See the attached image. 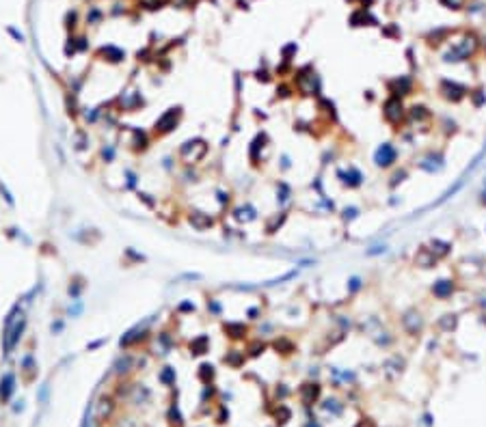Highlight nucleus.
Returning <instances> with one entry per match:
<instances>
[{"mask_svg": "<svg viewBox=\"0 0 486 427\" xmlns=\"http://www.w3.org/2000/svg\"><path fill=\"white\" fill-rule=\"evenodd\" d=\"M357 216H359V209L357 207H346V209H344V220H348V223H350V220H354Z\"/></svg>", "mask_w": 486, "mask_h": 427, "instance_id": "nucleus-28", "label": "nucleus"}, {"mask_svg": "<svg viewBox=\"0 0 486 427\" xmlns=\"http://www.w3.org/2000/svg\"><path fill=\"white\" fill-rule=\"evenodd\" d=\"M264 347H266V345H264V343H255V345H253V347H251V350H253V352H251V354H253V356H259V352H264Z\"/></svg>", "mask_w": 486, "mask_h": 427, "instance_id": "nucleus-41", "label": "nucleus"}, {"mask_svg": "<svg viewBox=\"0 0 486 427\" xmlns=\"http://www.w3.org/2000/svg\"><path fill=\"white\" fill-rule=\"evenodd\" d=\"M160 380H162L165 384H173V382H175V369L165 367V369H162V373H160Z\"/></svg>", "mask_w": 486, "mask_h": 427, "instance_id": "nucleus-25", "label": "nucleus"}, {"mask_svg": "<svg viewBox=\"0 0 486 427\" xmlns=\"http://www.w3.org/2000/svg\"><path fill=\"white\" fill-rule=\"evenodd\" d=\"M359 289H361V278H359V276H352V278L348 281V292L354 294V292H359Z\"/></svg>", "mask_w": 486, "mask_h": 427, "instance_id": "nucleus-27", "label": "nucleus"}, {"mask_svg": "<svg viewBox=\"0 0 486 427\" xmlns=\"http://www.w3.org/2000/svg\"><path fill=\"white\" fill-rule=\"evenodd\" d=\"M102 158H104L106 162H112V158H115V149H112V147H104V149H102Z\"/></svg>", "mask_w": 486, "mask_h": 427, "instance_id": "nucleus-31", "label": "nucleus"}, {"mask_svg": "<svg viewBox=\"0 0 486 427\" xmlns=\"http://www.w3.org/2000/svg\"><path fill=\"white\" fill-rule=\"evenodd\" d=\"M281 162H283V168H290V158H287V156L281 158Z\"/></svg>", "mask_w": 486, "mask_h": 427, "instance_id": "nucleus-45", "label": "nucleus"}, {"mask_svg": "<svg viewBox=\"0 0 486 427\" xmlns=\"http://www.w3.org/2000/svg\"><path fill=\"white\" fill-rule=\"evenodd\" d=\"M439 93L443 99L448 101H454V104H458V101H462L469 95V89L465 87V84L460 82H454V80H441L439 84Z\"/></svg>", "mask_w": 486, "mask_h": 427, "instance_id": "nucleus-4", "label": "nucleus"}, {"mask_svg": "<svg viewBox=\"0 0 486 427\" xmlns=\"http://www.w3.org/2000/svg\"><path fill=\"white\" fill-rule=\"evenodd\" d=\"M177 309L182 311V313H193V311H195V304H193V302H182V304L177 306Z\"/></svg>", "mask_w": 486, "mask_h": 427, "instance_id": "nucleus-36", "label": "nucleus"}, {"mask_svg": "<svg viewBox=\"0 0 486 427\" xmlns=\"http://www.w3.org/2000/svg\"><path fill=\"white\" fill-rule=\"evenodd\" d=\"M478 50V39L473 35H465L462 39L451 43V48L443 54L445 63H458V61H467L469 56H473Z\"/></svg>", "mask_w": 486, "mask_h": 427, "instance_id": "nucleus-1", "label": "nucleus"}, {"mask_svg": "<svg viewBox=\"0 0 486 427\" xmlns=\"http://www.w3.org/2000/svg\"><path fill=\"white\" fill-rule=\"evenodd\" d=\"M266 134H257L255 136V140L251 142V149H248V156H251V162L253 164H257V160H259V149H264L266 147Z\"/></svg>", "mask_w": 486, "mask_h": 427, "instance_id": "nucleus-17", "label": "nucleus"}, {"mask_svg": "<svg viewBox=\"0 0 486 427\" xmlns=\"http://www.w3.org/2000/svg\"><path fill=\"white\" fill-rule=\"evenodd\" d=\"M212 369H214L212 365H201V378H208V375L212 378V373H214Z\"/></svg>", "mask_w": 486, "mask_h": 427, "instance_id": "nucleus-38", "label": "nucleus"}, {"mask_svg": "<svg viewBox=\"0 0 486 427\" xmlns=\"http://www.w3.org/2000/svg\"><path fill=\"white\" fill-rule=\"evenodd\" d=\"M382 117H385L387 123L391 125H400L406 121V108H404V101L400 98H393V95H389V98L385 99V104H382Z\"/></svg>", "mask_w": 486, "mask_h": 427, "instance_id": "nucleus-2", "label": "nucleus"}, {"mask_svg": "<svg viewBox=\"0 0 486 427\" xmlns=\"http://www.w3.org/2000/svg\"><path fill=\"white\" fill-rule=\"evenodd\" d=\"M290 195H292L290 186H287L285 181H279V186H277V201H279V205L290 201Z\"/></svg>", "mask_w": 486, "mask_h": 427, "instance_id": "nucleus-22", "label": "nucleus"}, {"mask_svg": "<svg viewBox=\"0 0 486 427\" xmlns=\"http://www.w3.org/2000/svg\"><path fill=\"white\" fill-rule=\"evenodd\" d=\"M441 166H443V158L434 156V153H430V156L423 158V160L419 162V168L428 170V173H437V170H441Z\"/></svg>", "mask_w": 486, "mask_h": 427, "instance_id": "nucleus-15", "label": "nucleus"}, {"mask_svg": "<svg viewBox=\"0 0 486 427\" xmlns=\"http://www.w3.org/2000/svg\"><path fill=\"white\" fill-rule=\"evenodd\" d=\"M208 311H212L214 315H218V313H220V304L216 302V300H208Z\"/></svg>", "mask_w": 486, "mask_h": 427, "instance_id": "nucleus-35", "label": "nucleus"}, {"mask_svg": "<svg viewBox=\"0 0 486 427\" xmlns=\"http://www.w3.org/2000/svg\"><path fill=\"white\" fill-rule=\"evenodd\" d=\"M179 278H182V281H201L203 276L199 274V272H186V274H182Z\"/></svg>", "mask_w": 486, "mask_h": 427, "instance_id": "nucleus-33", "label": "nucleus"}, {"mask_svg": "<svg viewBox=\"0 0 486 427\" xmlns=\"http://www.w3.org/2000/svg\"><path fill=\"white\" fill-rule=\"evenodd\" d=\"M337 175H340L342 184L348 186V188H359L363 184V175H361V170L354 168V166H348V170H340Z\"/></svg>", "mask_w": 486, "mask_h": 427, "instance_id": "nucleus-11", "label": "nucleus"}, {"mask_svg": "<svg viewBox=\"0 0 486 427\" xmlns=\"http://www.w3.org/2000/svg\"><path fill=\"white\" fill-rule=\"evenodd\" d=\"M188 223L195 227L197 231H206V229H210V227L214 225V218L210 214H203V212H193L188 216Z\"/></svg>", "mask_w": 486, "mask_h": 427, "instance_id": "nucleus-12", "label": "nucleus"}, {"mask_svg": "<svg viewBox=\"0 0 486 427\" xmlns=\"http://www.w3.org/2000/svg\"><path fill=\"white\" fill-rule=\"evenodd\" d=\"M400 324H402L404 332L411 334V337H419L423 328H426V320H423V315L417 309H406L402 317H400Z\"/></svg>", "mask_w": 486, "mask_h": 427, "instance_id": "nucleus-3", "label": "nucleus"}, {"mask_svg": "<svg viewBox=\"0 0 486 427\" xmlns=\"http://www.w3.org/2000/svg\"><path fill=\"white\" fill-rule=\"evenodd\" d=\"M395 162H398V149L391 142H382L374 151V164L378 168H391Z\"/></svg>", "mask_w": 486, "mask_h": 427, "instance_id": "nucleus-6", "label": "nucleus"}, {"mask_svg": "<svg viewBox=\"0 0 486 427\" xmlns=\"http://www.w3.org/2000/svg\"><path fill=\"white\" fill-rule=\"evenodd\" d=\"M275 347H277V350H283L281 354H292V350H294V345H292L290 339H279V341H275Z\"/></svg>", "mask_w": 486, "mask_h": 427, "instance_id": "nucleus-24", "label": "nucleus"}, {"mask_svg": "<svg viewBox=\"0 0 486 427\" xmlns=\"http://www.w3.org/2000/svg\"><path fill=\"white\" fill-rule=\"evenodd\" d=\"M469 98H473V104H476V106H482L484 104V95H482V91H473V93H471V91H469Z\"/></svg>", "mask_w": 486, "mask_h": 427, "instance_id": "nucleus-29", "label": "nucleus"}, {"mask_svg": "<svg viewBox=\"0 0 486 427\" xmlns=\"http://www.w3.org/2000/svg\"><path fill=\"white\" fill-rule=\"evenodd\" d=\"M428 248L434 253V257L437 259H445L448 255L451 253V244L445 242V240H439V237H434V240H430V244H428Z\"/></svg>", "mask_w": 486, "mask_h": 427, "instance_id": "nucleus-14", "label": "nucleus"}, {"mask_svg": "<svg viewBox=\"0 0 486 427\" xmlns=\"http://www.w3.org/2000/svg\"><path fill=\"white\" fill-rule=\"evenodd\" d=\"M179 115H182V108H169V110L162 115L160 119L156 121V132L158 134H169L175 130V125H177V119Z\"/></svg>", "mask_w": 486, "mask_h": 427, "instance_id": "nucleus-7", "label": "nucleus"}, {"mask_svg": "<svg viewBox=\"0 0 486 427\" xmlns=\"http://www.w3.org/2000/svg\"><path fill=\"white\" fill-rule=\"evenodd\" d=\"M296 87L298 91H301L303 95H318L320 93V82H318V76L309 69V67H305V69L298 71L296 76Z\"/></svg>", "mask_w": 486, "mask_h": 427, "instance_id": "nucleus-5", "label": "nucleus"}, {"mask_svg": "<svg viewBox=\"0 0 486 427\" xmlns=\"http://www.w3.org/2000/svg\"><path fill=\"white\" fill-rule=\"evenodd\" d=\"M389 93L393 95V98H406V95L413 93V80H411L409 76H400L395 78V80L389 82Z\"/></svg>", "mask_w": 486, "mask_h": 427, "instance_id": "nucleus-9", "label": "nucleus"}, {"mask_svg": "<svg viewBox=\"0 0 486 427\" xmlns=\"http://www.w3.org/2000/svg\"><path fill=\"white\" fill-rule=\"evenodd\" d=\"M225 362H231V365H236V367H238L240 362H242V354H240L238 350H231L229 354L225 356Z\"/></svg>", "mask_w": 486, "mask_h": 427, "instance_id": "nucleus-26", "label": "nucleus"}, {"mask_svg": "<svg viewBox=\"0 0 486 427\" xmlns=\"http://www.w3.org/2000/svg\"><path fill=\"white\" fill-rule=\"evenodd\" d=\"M208 345H210V339H208L206 334H199L197 339L190 341V354H195V356L206 354V352H208Z\"/></svg>", "mask_w": 486, "mask_h": 427, "instance_id": "nucleus-18", "label": "nucleus"}, {"mask_svg": "<svg viewBox=\"0 0 486 427\" xmlns=\"http://www.w3.org/2000/svg\"><path fill=\"white\" fill-rule=\"evenodd\" d=\"M385 250H387L385 244H382V246H381V244H378V246H374L372 250H367V257H374V255H381V253H385Z\"/></svg>", "mask_w": 486, "mask_h": 427, "instance_id": "nucleus-34", "label": "nucleus"}, {"mask_svg": "<svg viewBox=\"0 0 486 427\" xmlns=\"http://www.w3.org/2000/svg\"><path fill=\"white\" fill-rule=\"evenodd\" d=\"M441 2H443L448 9H460L465 0H441Z\"/></svg>", "mask_w": 486, "mask_h": 427, "instance_id": "nucleus-32", "label": "nucleus"}, {"mask_svg": "<svg viewBox=\"0 0 486 427\" xmlns=\"http://www.w3.org/2000/svg\"><path fill=\"white\" fill-rule=\"evenodd\" d=\"M223 330L229 334L231 339H244V337H246V326H244V324H240V322H229V324H225Z\"/></svg>", "mask_w": 486, "mask_h": 427, "instance_id": "nucleus-16", "label": "nucleus"}, {"mask_svg": "<svg viewBox=\"0 0 486 427\" xmlns=\"http://www.w3.org/2000/svg\"><path fill=\"white\" fill-rule=\"evenodd\" d=\"M404 177H406V170H400V173H395V177H393V181H391V186H395L398 181H404Z\"/></svg>", "mask_w": 486, "mask_h": 427, "instance_id": "nucleus-40", "label": "nucleus"}, {"mask_svg": "<svg viewBox=\"0 0 486 427\" xmlns=\"http://www.w3.org/2000/svg\"><path fill=\"white\" fill-rule=\"evenodd\" d=\"M24 328H26V320H24V317H22V320H20L18 324H15L13 328H11V332H13V334H11V337L7 339V352H9V350H11V347H13L15 343H18V341H20L22 332H24Z\"/></svg>", "mask_w": 486, "mask_h": 427, "instance_id": "nucleus-19", "label": "nucleus"}, {"mask_svg": "<svg viewBox=\"0 0 486 427\" xmlns=\"http://www.w3.org/2000/svg\"><path fill=\"white\" fill-rule=\"evenodd\" d=\"M50 330H52V334H59L61 330H63V322H52V326H50Z\"/></svg>", "mask_w": 486, "mask_h": 427, "instance_id": "nucleus-39", "label": "nucleus"}, {"mask_svg": "<svg viewBox=\"0 0 486 427\" xmlns=\"http://www.w3.org/2000/svg\"><path fill=\"white\" fill-rule=\"evenodd\" d=\"M456 324H458V315H456V313H448V315H443L437 322V326L443 330V332H451V330L456 328Z\"/></svg>", "mask_w": 486, "mask_h": 427, "instance_id": "nucleus-20", "label": "nucleus"}, {"mask_svg": "<svg viewBox=\"0 0 486 427\" xmlns=\"http://www.w3.org/2000/svg\"><path fill=\"white\" fill-rule=\"evenodd\" d=\"M406 119H409L411 123H426L428 119H430V110L421 104H415L406 110Z\"/></svg>", "mask_w": 486, "mask_h": 427, "instance_id": "nucleus-13", "label": "nucleus"}, {"mask_svg": "<svg viewBox=\"0 0 486 427\" xmlns=\"http://www.w3.org/2000/svg\"><path fill=\"white\" fill-rule=\"evenodd\" d=\"M104 54H108V61H112V63H119L121 59H123V52L121 50H117V48H112V45H108V48H104L102 50Z\"/></svg>", "mask_w": 486, "mask_h": 427, "instance_id": "nucleus-23", "label": "nucleus"}, {"mask_svg": "<svg viewBox=\"0 0 486 427\" xmlns=\"http://www.w3.org/2000/svg\"><path fill=\"white\" fill-rule=\"evenodd\" d=\"M257 315H259L257 309H251V311H248V317H251V320H257Z\"/></svg>", "mask_w": 486, "mask_h": 427, "instance_id": "nucleus-44", "label": "nucleus"}, {"mask_svg": "<svg viewBox=\"0 0 486 427\" xmlns=\"http://www.w3.org/2000/svg\"><path fill=\"white\" fill-rule=\"evenodd\" d=\"M292 95V89L285 87V84H281V87H277V98H290Z\"/></svg>", "mask_w": 486, "mask_h": 427, "instance_id": "nucleus-30", "label": "nucleus"}, {"mask_svg": "<svg viewBox=\"0 0 486 427\" xmlns=\"http://www.w3.org/2000/svg\"><path fill=\"white\" fill-rule=\"evenodd\" d=\"M80 311H82V304L76 300V304L69 306V315H71V317H76V315H80Z\"/></svg>", "mask_w": 486, "mask_h": 427, "instance_id": "nucleus-37", "label": "nucleus"}, {"mask_svg": "<svg viewBox=\"0 0 486 427\" xmlns=\"http://www.w3.org/2000/svg\"><path fill=\"white\" fill-rule=\"evenodd\" d=\"M126 253H128V255H130V257H132V259H137V261H145V257H143V255H137V253H134L132 248H128Z\"/></svg>", "mask_w": 486, "mask_h": 427, "instance_id": "nucleus-42", "label": "nucleus"}, {"mask_svg": "<svg viewBox=\"0 0 486 427\" xmlns=\"http://www.w3.org/2000/svg\"><path fill=\"white\" fill-rule=\"evenodd\" d=\"M415 265L417 267H423V270H428V267H434L437 265V257H434V253L428 246H421V248H417V253H415Z\"/></svg>", "mask_w": 486, "mask_h": 427, "instance_id": "nucleus-10", "label": "nucleus"}, {"mask_svg": "<svg viewBox=\"0 0 486 427\" xmlns=\"http://www.w3.org/2000/svg\"><path fill=\"white\" fill-rule=\"evenodd\" d=\"M234 218L238 220V223H248V220H255V209H253L251 205L238 207V209L234 212Z\"/></svg>", "mask_w": 486, "mask_h": 427, "instance_id": "nucleus-21", "label": "nucleus"}, {"mask_svg": "<svg viewBox=\"0 0 486 427\" xmlns=\"http://www.w3.org/2000/svg\"><path fill=\"white\" fill-rule=\"evenodd\" d=\"M102 343H106V339H100V341H95V343H91L89 345V350H95V347H100Z\"/></svg>", "mask_w": 486, "mask_h": 427, "instance_id": "nucleus-43", "label": "nucleus"}, {"mask_svg": "<svg viewBox=\"0 0 486 427\" xmlns=\"http://www.w3.org/2000/svg\"><path fill=\"white\" fill-rule=\"evenodd\" d=\"M430 292L437 300H448L456 292V281L454 278H439V281L430 287Z\"/></svg>", "mask_w": 486, "mask_h": 427, "instance_id": "nucleus-8", "label": "nucleus"}]
</instances>
